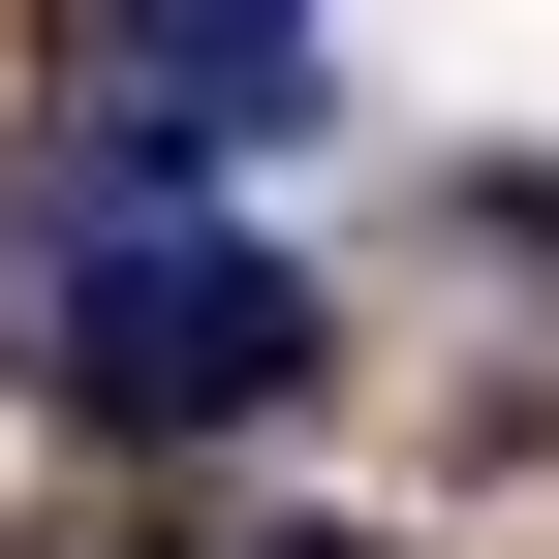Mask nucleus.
<instances>
[{"instance_id":"f03ea898","label":"nucleus","mask_w":559,"mask_h":559,"mask_svg":"<svg viewBox=\"0 0 559 559\" xmlns=\"http://www.w3.org/2000/svg\"><path fill=\"white\" fill-rule=\"evenodd\" d=\"M94 32H124V94H187L218 156H249V124H311V0H94Z\"/></svg>"},{"instance_id":"f257e3e1","label":"nucleus","mask_w":559,"mask_h":559,"mask_svg":"<svg viewBox=\"0 0 559 559\" xmlns=\"http://www.w3.org/2000/svg\"><path fill=\"white\" fill-rule=\"evenodd\" d=\"M311 373V280L218 249V218H62V404L94 436H249Z\"/></svg>"},{"instance_id":"7ed1b4c3","label":"nucleus","mask_w":559,"mask_h":559,"mask_svg":"<svg viewBox=\"0 0 559 559\" xmlns=\"http://www.w3.org/2000/svg\"><path fill=\"white\" fill-rule=\"evenodd\" d=\"M249 559H404V528H249Z\"/></svg>"}]
</instances>
